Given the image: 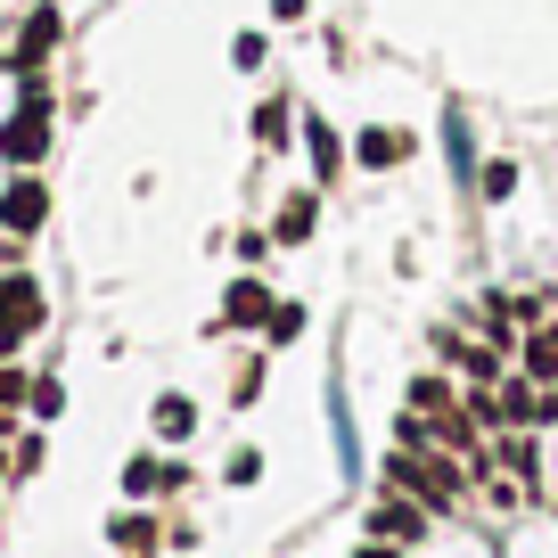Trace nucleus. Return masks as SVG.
<instances>
[{"label": "nucleus", "mask_w": 558, "mask_h": 558, "mask_svg": "<svg viewBox=\"0 0 558 558\" xmlns=\"http://www.w3.org/2000/svg\"><path fill=\"white\" fill-rule=\"evenodd\" d=\"M0 157L17 165V173H34V165L50 157V99H41L34 66H25V107H9V116H0Z\"/></svg>", "instance_id": "obj_1"}, {"label": "nucleus", "mask_w": 558, "mask_h": 558, "mask_svg": "<svg viewBox=\"0 0 558 558\" xmlns=\"http://www.w3.org/2000/svg\"><path fill=\"white\" fill-rule=\"evenodd\" d=\"M50 320V304H41V279H0V362L25 345V337Z\"/></svg>", "instance_id": "obj_2"}, {"label": "nucleus", "mask_w": 558, "mask_h": 558, "mask_svg": "<svg viewBox=\"0 0 558 558\" xmlns=\"http://www.w3.org/2000/svg\"><path fill=\"white\" fill-rule=\"evenodd\" d=\"M41 222H50V190H41L34 173H9L0 181V230H9V239H34Z\"/></svg>", "instance_id": "obj_3"}, {"label": "nucleus", "mask_w": 558, "mask_h": 558, "mask_svg": "<svg viewBox=\"0 0 558 558\" xmlns=\"http://www.w3.org/2000/svg\"><path fill=\"white\" fill-rule=\"evenodd\" d=\"M353 157H362L369 173H395V165L411 157V132H395V123H369V132L353 140Z\"/></svg>", "instance_id": "obj_4"}, {"label": "nucleus", "mask_w": 558, "mask_h": 558, "mask_svg": "<svg viewBox=\"0 0 558 558\" xmlns=\"http://www.w3.org/2000/svg\"><path fill=\"white\" fill-rule=\"evenodd\" d=\"M255 320H271V288H263V279H230L222 329H255Z\"/></svg>", "instance_id": "obj_5"}, {"label": "nucleus", "mask_w": 558, "mask_h": 558, "mask_svg": "<svg viewBox=\"0 0 558 558\" xmlns=\"http://www.w3.org/2000/svg\"><path fill=\"white\" fill-rule=\"evenodd\" d=\"M369 534H378V542H418V534H427V509H411V501H378Z\"/></svg>", "instance_id": "obj_6"}, {"label": "nucleus", "mask_w": 558, "mask_h": 558, "mask_svg": "<svg viewBox=\"0 0 558 558\" xmlns=\"http://www.w3.org/2000/svg\"><path fill=\"white\" fill-rule=\"evenodd\" d=\"M165 485H181V469H157V452L123 460V493H132V501H148V493H165Z\"/></svg>", "instance_id": "obj_7"}, {"label": "nucleus", "mask_w": 558, "mask_h": 558, "mask_svg": "<svg viewBox=\"0 0 558 558\" xmlns=\"http://www.w3.org/2000/svg\"><path fill=\"white\" fill-rule=\"evenodd\" d=\"M190 427H197V402L190 395H157V436L165 444H190Z\"/></svg>", "instance_id": "obj_8"}, {"label": "nucleus", "mask_w": 558, "mask_h": 558, "mask_svg": "<svg viewBox=\"0 0 558 558\" xmlns=\"http://www.w3.org/2000/svg\"><path fill=\"white\" fill-rule=\"evenodd\" d=\"M525 378H534V386H558V329H534V337H525Z\"/></svg>", "instance_id": "obj_9"}, {"label": "nucleus", "mask_w": 558, "mask_h": 558, "mask_svg": "<svg viewBox=\"0 0 558 558\" xmlns=\"http://www.w3.org/2000/svg\"><path fill=\"white\" fill-rule=\"evenodd\" d=\"M271 239H279V246H296V239H313V197H304V190H296V197H288V206L271 214Z\"/></svg>", "instance_id": "obj_10"}, {"label": "nucleus", "mask_w": 558, "mask_h": 558, "mask_svg": "<svg viewBox=\"0 0 558 558\" xmlns=\"http://www.w3.org/2000/svg\"><path fill=\"white\" fill-rule=\"evenodd\" d=\"M116 550L148 558V550H157V518H148V509H123V518H116Z\"/></svg>", "instance_id": "obj_11"}, {"label": "nucleus", "mask_w": 558, "mask_h": 558, "mask_svg": "<svg viewBox=\"0 0 558 558\" xmlns=\"http://www.w3.org/2000/svg\"><path fill=\"white\" fill-rule=\"evenodd\" d=\"M304 148H313V173L320 181H337V132L320 116H304Z\"/></svg>", "instance_id": "obj_12"}, {"label": "nucleus", "mask_w": 558, "mask_h": 558, "mask_svg": "<svg viewBox=\"0 0 558 558\" xmlns=\"http://www.w3.org/2000/svg\"><path fill=\"white\" fill-rule=\"evenodd\" d=\"M288 123H296V116H288V99H263L255 107V140H263V148H288Z\"/></svg>", "instance_id": "obj_13"}, {"label": "nucleus", "mask_w": 558, "mask_h": 558, "mask_svg": "<svg viewBox=\"0 0 558 558\" xmlns=\"http://www.w3.org/2000/svg\"><path fill=\"white\" fill-rule=\"evenodd\" d=\"M263 337H271V345H296V337H304V304H296V296H288V304H271Z\"/></svg>", "instance_id": "obj_14"}, {"label": "nucleus", "mask_w": 558, "mask_h": 558, "mask_svg": "<svg viewBox=\"0 0 558 558\" xmlns=\"http://www.w3.org/2000/svg\"><path fill=\"white\" fill-rule=\"evenodd\" d=\"M411 411L418 418H444V411H452V386H444V378H411Z\"/></svg>", "instance_id": "obj_15"}, {"label": "nucleus", "mask_w": 558, "mask_h": 558, "mask_svg": "<svg viewBox=\"0 0 558 558\" xmlns=\"http://www.w3.org/2000/svg\"><path fill=\"white\" fill-rule=\"evenodd\" d=\"M476 190H485V197H493V206H501V197H509V190H518V165H509V157H493V165H485V173H476Z\"/></svg>", "instance_id": "obj_16"}, {"label": "nucleus", "mask_w": 558, "mask_h": 558, "mask_svg": "<svg viewBox=\"0 0 558 558\" xmlns=\"http://www.w3.org/2000/svg\"><path fill=\"white\" fill-rule=\"evenodd\" d=\"M25 402H34V418H58V411H66V386H58V378H34V395H25Z\"/></svg>", "instance_id": "obj_17"}, {"label": "nucleus", "mask_w": 558, "mask_h": 558, "mask_svg": "<svg viewBox=\"0 0 558 558\" xmlns=\"http://www.w3.org/2000/svg\"><path fill=\"white\" fill-rule=\"evenodd\" d=\"M263 58H271V41H263V34H239V41H230V66H246V74H255Z\"/></svg>", "instance_id": "obj_18"}, {"label": "nucleus", "mask_w": 558, "mask_h": 558, "mask_svg": "<svg viewBox=\"0 0 558 558\" xmlns=\"http://www.w3.org/2000/svg\"><path fill=\"white\" fill-rule=\"evenodd\" d=\"M25 395H34V378H25L17 362H0V411H9V402H25Z\"/></svg>", "instance_id": "obj_19"}, {"label": "nucleus", "mask_w": 558, "mask_h": 558, "mask_svg": "<svg viewBox=\"0 0 558 558\" xmlns=\"http://www.w3.org/2000/svg\"><path fill=\"white\" fill-rule=\"evenodd\" d=\"M41 460H50V444H41V436H25V444H17V452H9V469H17V476H34V469H41Z\"/></svg>", "instance_id": "obj_20"}, {"label": "nucleus", "mask_w": 558, "mask_h": 558, "mask_svg": "<svg viewBox=\"0 0 558 558\" xmlns=\"http://www.w3.org/2000/svg\"><path fill=\"white\" fill-rule=\"evenodd\" d=\"M222 476H230V485H255V476H263V452H230Z\"/></svg>", "instance_id": "obj_21"}, {"label": "nucleus", "mask_w": 558, "mask_h": 558, "mask_svg": "<svg viewBox=\"0 0 558 558\" xmlns=\"http://www.w3.org/2000/svg\"><path fill=\"white\" fill-rule=\"evenodd\" d=\"M501 460H509L518 476H534V444H525V436H509V444H501Z\"/></svg>", "instance_id": "obj_22"}, {"label": "nucleus", "mask_w": 558, "mask_h": 558, "mask_svg": "<svg viewBox=\"0 0 558 558\" xmlns=\"http://www.w3.org/2000/svg\"><path fill=\"white\" fill-rule=\"evenodd\" d=\"M353 558H402V542H378V534H369V542H362Z\"/></svg>", "instance_id": "obj_23"}, {"label": "nucleus", "mask_w": 558, "mask_h": 558, "mask_svg": "<svg viewBox=\"0 0 558 558\" xmlns=\"http://www.w3.org/2000/svg\"><path fill=\"white\" fill-rule=\"evenodd\" d=\"M271 17H279V25H296V17H304V0H271Z\"/></svg>", "instance_id": "obj_24"}, {"label": "nucleus", "mask_w": 558, "mask_h": 558, "mask_svg": "<svg viewBox=\"0 0 558 558\" xmlns=\"http://www.w3.org/2000/svg\"><path fill=\"white\" fill-rule=\"evenodd\" d=\"M25 9H34V0H25Z\"/></svg>", "instance_id": "obj_25"}]
</instances>
